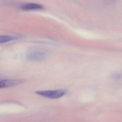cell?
I'll return each mask as SVG.
<instances>
[{"mask_svg": "<svg viewBox=\"0 0 122 122\" xmlns=\"http://www.w3.org/2000/svg\"><path fill=\"white\" fill-rule=\"evenodd\" d=\"M66 92L65 90L61 89L53 90H42L36 91V94L42 97L52 99L61 98L65 95Z\"/></svg>", "mask_w": 122, "mask_h": 122, "instance_id": "6da1fadb", "label": "cell"}, {"mask_svg": "<svg viewBox=\"0 0 122 122\" xmlns=\"http://www.w3.org/2000/svg\"><path fill=\"white\" fill-rule=\"evenodd\" d=\"M26 56V58L29 61H39L46 59L48 56V54L44 51L31 50L27 52Z\"/></svg>", "mask_w": 122, "mask_h": 122, "instance_id": "7a4b0ae2", "label": "cell"}, {"mask_svg": "<svg viewBox=\"0 0 122 122\" xmlns=\"http://www.w3.org/2000/svg\"><path fill=\"white\" fill-rule=\"evenodd\" d=\"M43 8V6L41 4L35 3H28L25 4L21 6V9L25 11L39 10L42 9Z\"/></svg>", "mask_w": 122, "mask_h": 122, "instance_id": "3957f363", "label": "cell"}, {"mask_svg": "<svg viewBox=\"0 0 122 122\" xmlns=\"http://www.w3.org/2000/svg\"><path fill=\"white\" fill-rule=\"evenodd\" d=\"M16 84L15 80H0V88L13 86H15Z\"/></svg>", "mask_w": 122, "mask_h": 122, "instance_id": "277c9868", "label": "cell"}, {"mask_svg": "<svg viewBox=\"0 0 122 122\" xmlns=\"http://www.w3.org/2000/svg\"><path fill=\"white\" fill-rule=\"evenodd\" d=\"M15 37L10 36H0V43H5L15 39Z\"/></svg>", "mask_w": 122, "mask_h": 122, "instance_id": "5b68a950", "label": "cell"}]
</instances>
